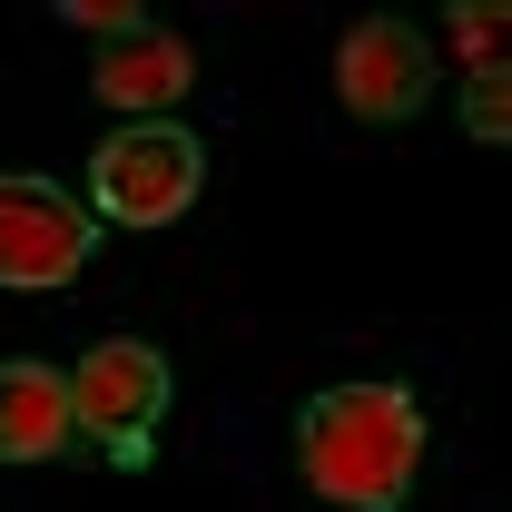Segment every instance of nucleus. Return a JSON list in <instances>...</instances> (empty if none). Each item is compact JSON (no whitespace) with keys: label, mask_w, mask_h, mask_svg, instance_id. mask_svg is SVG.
<instances>
[{"label":"nucleus","mask_w":512,"mask_h":512,"mask_svg":"<svg viewBox=\"0 0 512 512\" xmlns=\"http://www.w3.org/2000/svg\"><path fill=\"white\" fill-rule=\"evenodd\" d=\"M197 178H207V148H197V128H178V119H128L119 138H99V158H89V197H99V217H119V227H168V217H188Z\"/></svg>","instance_id":"3"},{"label":"nucleus","mask_w":512,"mask_h":512,"mask_svg":"<svg viewBox=\"0 0 512 512\" xmlns=\"http://www.w3.org/2000/svg\"><path fill=\"white\" fill-rule=\"evenodd\" d=\"M168 394H178L168 355L138 345V335H109V345H89V355L69 365V414H79V434L109 453V463H148Z\"/></svg>","instance_id":"2"},{"label":"nucleus","mask_w":512,"mask_h":512,"mask_svg":"<svg viewBox=\"0 0 512 512\" xmlns=\"http://www.w3.org/2000/svg\"><path fill=\"white\" fill-rule=\"evenodd\" d=\"M453 50L473 69H503L493 60V50H503V10H493V0H463V10H453Z\"/></svg>","instance_id":"9"},{"label":"nucleus","mask_w":512,"mask_h":512,"mask_svg":"<svg viewBox=\"0 0 512 512\" xmlns=\"http://www.w3.org/2000/svg\"><path fill=\"white\" fill-rule=\"evenodd\" d=\"M79 444V414H69V375L40 355H10L0 365V463H60Z\"/></svg>","instance_id":"7"},{"label":"nucleus","mask_w":512,"mask_h":512,"mask_svg":"<svg viewBox=\"0 0 512 512\" xmlns=\"http://www.w3.org/2000/svg\"><path fill=\"white\" fill-rule=\"evenodd\" d=\"M188 79H197V60H188L178 30H128V40H109V50L89 60V89H99L119 119H168V109L188 99Z\"/></svg>","instance_id":"6"},{"label":"nucleus","mask_w":512,"mask_h":512,"mask_svg":"<svg viewBox=\"0 0 512 512\" xmlns=\"http://www.w3.org/2000/svg\"><path fill=\"white\" fill-rule=\"evenodd\" d=\"M60 20H69V30H99V40H128V30H148L128 0H60Z\"/></svg>","instance_id":"10"},{"label":"nucleus","mask_w":512,"mask_h":512,"mask_svg":"<svg viewBox=\"0 0 512 512\" xmlns=\"http://www.w3.org/2000/svg\"><path fill=\"white\" fill-rule=\"evenodd\" d=\"M99 247V217L60 188V178H30V168H0V286L10 296H60L69 276Z\"/></svg>","instance_id":"4"},{"label":"nucleus","mask_w":512,"mask_h":512,"mask_svg":"<svg viewBox=\"0 0 512 512\" xmlns=\"http://www.w3.org/2000/svg\"><path fill=\"white\" fill-rule=\"evenodd\" d=\"M335 99L355 109V119H414L424 99H434V50H424V30L414 20H355L345 30V50H335Z\"/></svg>","instance_id":"5"},{"label":"nucleus","mask_w":512,"mask_h":512,"mask_svg":"<svg viewBox=\"0 0 512 512\" xmlns=\"http://www.w3.org/2000/svg\"><path fill=\"white\" fill-rule=\"evenodd\" d=\"M463 128H473L483 148H503V138H512V89H503V69H473V89H463Z\"/></svg>","instance_id":"8"},{"label":"nucleus","mask_w":512,"mask_h":512,"mask_svg":"<svg viewBox=\"0 0 512 512\" xmlns=\"http://www.w3.org/2000/svg\"><path fill=\"white\" fill-rule=\"evenodd\" d=\"M296 463L325 503L345 512H394L424 463V414L404 384H325L296 404Z\"/></svg>","instance_id":"1"}]
</instances>
